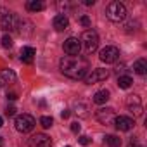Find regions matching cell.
Returning a JSON list of instances; mask_svg holds the SVG:
<instances>
[{
    "label": "cell",
    "mask_w": 147,
    "mask_h": 147,
    "mask_svg": "<svg viewBox=\"0 0 147 147\" xmlns=\"http://www.w3.org/2000/svg\"><path fill=\"white\" fill-rule=\"evenodd\" d=\"M80 45H83V50L87 54H92L97 50L99 47V35L95 30H87L83 35H82V40H80Z\"/></svg>",
    "instance_id": "3"
},
{
    "label": "cell",
    "mask_w": 147,
    "mask_h": 147,
    "mask_svg": "<svg viewBox=\"0 0 147 147\" xmlns=\"http://www.w3.org/2000/svg\"><path fill=\"white\" fill-rule=\"evenodd\" d=\"M95 118L100 125H113L114 119H116V113H114L113 107H100L95 113Z\"/></svg>",
    "instance_id": "7"
},
{
    "label": "cell",
    "mask_w": 147,
    "mask_h": 147,
    "mask_svg": "<svg viewBox=\"0 0 147 147\" xmlns=\"http://www.w3.org/2000/svg\"><path fill=\"white\" fill-rule=\"evenodd\" d=\"M66 147H71V145H66Z\"/></svg>",
    "instance_id": "37"
},
{
    "label": "cell",
    "mask_w": 147,
    "mask_h": 147,
    "mask_svg": "<svg viewBox=\"0 0 147 147\" xmlns=\"http://www.w3.org/2000/svg\"><path fill=\"white\" fill-rule=\"evenodd\" d=\"M83 4H85V5H94V4H95V0H85Z\"/></svg>",
    "instance_id": "33"
},
{
    "label": "cell",
    "mask_w": 147,
    "mask_h": 147,
    "mask_svg": "<svg viewBox=\"0 0 147 147\" xmlns=\"http://www.w3.org/2000/svg\"><path fill=\"white\" fill-rule=\"evenodd\" d=\"M69 116H71V111H69V109H64V111L61 113V118H62V119H67Z\"/></svg>",
    "instance_id": "29"
},
{
    "label": "cell",
    "mask_w": 147,
    "mask_h": 147,
    "mask_svg": "<svg viewBox=\"0 0 147 147\" xmlns=\"http://www.w3.org/2000/svg\"><path fill=\"white\" fill-rule=\"evenodd\" d=\"M2 47H5V49H9V47H12V38H11L9 35H5V36L2 38Z\"/></svg>",
    "instance_id": "23"
},
{
    "label": "cell",
    "mask_w": 147,
    "mask_h": 147,
    "mask_svg": "<svg viewBox=\"0 0 147 147\" xmlns=\"http://www.w3.org/2000/svg\"><path fill=\"white\" fill-rule=\"evenodd\" d=\"M19 21L21 18H18L14 12H4L2 18H0V26H2L4 31H16Z\"/></svg>",
    "instance_id": "5"
},
{
    "label": "cell",
    "mask_w": 147,
    "mask_h": 147,
    "mask_svg": "<svg viewBox=\"0 0 147 147\" xmlns=\"http://www.w3.org/2000/svg\"><path fill=\"white\" fill-rule=\"evenodd\" d=\"M35 125H36V121H35V118H33L31 114H19V116L16 118V121H14L16 130L21 131V133L31 131V130L35 128Z\"/></svg>",
    "instance_id": "4"
},
{
    "label": "cell",
    "mask_w": 147,
    "mask_h": 147,
    "mask_svg": "<svg viewBox=\"0 0 147 147\" xmlns=\"http://www.w3.org/2000/svg\"><path fill=\"white\" fill-rule=\"evenodd\" d=\"M78 142H80L82 145H88V144H90L92 140H90V137H87V135H82V137L78 138Z\"/></svg>",
    "instance_id": "25"
},
{
    "label": "cell",
    "mask_w": 147,
    "mask_h": 147,
    "mask_svg": "<svg viewBox=\"0 0 147 147\" xmlns=\"http://www.w3.org/2000/svg\"><path fill=\"white\" fill-rule=\"evenodd\" d=\"M114 126L119 130V131H130L133 126H135V121L128 116H116L114 119Z\"/></svg>",
    "instance_id": "11"
},
{
    "label": "cell",
    "mask_w": 147,
    "mask_h": 147,
    "mask_svg": "<svg viewBox=\"0 0 147 147\" xmlns=\"http://www.w3.org/2000/svg\"><path fill=\"white\" fill-rule=\"evenodd\" d=\"M128 147H142V145L138 144V140H137L135 137H131V138H130V142H128Z\"/></svg>",
    "instance_id": "27"
},
{
    "label": "cell",
    "mask_w": 147,
    "mask_h": 147,
    "mask_svg": "<svg viewBox=\"0 0 147 147\" xmlns=\"http://www.w3.org/2000/svg\"><path fill=\"white\" fill-rule=\"evenodd\" d=\"M54 30L55 31H64V30H67V26H69V19H67V16L66 14H57L55 18H54Z\"/></svg>",
    "instance_id": "13"
},
{
    "label": "cell",
    "mask_w": 147,
    "mask_h": 147,
    "mask_svg": "<svg viewBox=\"0 0 147 147\" xmlns=\"http://www.w3.org/2000/svg\"><path fill=\"white\" fill-rule=\"evenodd\" d=\"M7 99H9V100H16L18 95H16V94H7Z\"/></svg>",
    "instance_id": "32"
},
{
    "label": "cell",
    "mask_w": 147,
    "mask_h": 147,
    "mask_svg": "<svg viewBox=\"0 0 147 147\" xmlns=\"http://www.w3.org/2000/svg\"><path fill=\"white\" fill-rule=\"evenodd\" d=\"M109 97H111V94H109V90H99V92H95L94 94V102L95 104H106L107 100H109Z\"/></svg>",
    "instance_id": "14"
},
{
    "label": "cell",
    "mask_w": 147,
    "mask_h": 147,
    "mask_svg": "<svg viewBox=\"0 0 147 147\" xmlns=\"http://www.w3.org/2000/svg\"><path fill=\"white\" fill-rule=\"evenodd\" d=\"M40 125H42L43 128H50V126L54 125V119H52L50 116H42V118H40Z\"/></svg>",
    "instance_id": "22"
},
{
    "label": "cell",
    "mask_w": 147,
    "mask_h": 147,
    "mask_svg": "<svg viewBox=\"0 0 147 147\" xmlns=\"http://www.w3.org/2000/svg\"><path fill=\"white\" fill-rule=\"evenodd\" d=\"M116 73L119 76H123V73H125V64H121V66H116Z\"/></svg>",
    "instance_id": "30"
},
{
    "label": "cell",
    "mask_w": 147,
    "mask_h": 147,
    "mask_svg": "<svg viewBox=\"0 0 147 147\" xmlns=\"http://www.w3.org/2000/svg\"><path fill=\"white\" fill-rule=\"evenodd\" d=\"M26 9H28L30 12H40V11L45 9V4L40 2V0H30V2L26 4Z\"/></svg>",
    "instance_id": "16"
},
{
    "label": "cell",
    "mask_w": 147,
    "mask_h": 147,
    "mask_svg": "<svg viewBox=\"0 0 147 147\" xmlns=\"http://www.w3.org/2000/svg\"><path fill=\"white\" fill-rule=\"evenodd\" d=\"M80 128H82V125H80L78 121L71 123V131H73V133H78V131H80Z\"/></svg>",
    "instance_id": "26"
},
{
    "label": "cell",
    "mask_w": 147,
    "mask_h": 147,
    "mask_svg": "<svg viewBox=\"0 0 147 147\" xmlns=\"http://www.w3.org/2000/svg\"><path fill=\"white\" fill-rule=\"evenodd\" d=\"M36 50L33 47H23L21 49V57H35Z\"/></svg>",
    "instance_id": "21"
},
{
    "label": "cell",
    "mask_w": 147,
    "mask_h": 147,
    "mask_svg": "<svg viewBox=\"0 0 147 147\" xmlns=\"http://www.w3.org/2000/svg\"><path fill=\"white\" fill-rule=\"evenodd\" d=\"M118 57H119V50H118V47H113V45H107V47H104V49L99 52V59H100L102 62H106V64L116 62Z\"/></svg>",
    "instance_id": "6"
},
{
    "label": "cell",
    "mask_w": 147,
    "mask_h": 147,
    "mask_svg": "<svg viewBox=\"0 0 147 147\" xmlns=\"http://www.w3.org/2000/svg\"><path fill=\"white\" fill-rule=\"evenodd\" d=\"M0 87H2V82H0Z\"/></svg>",
    "instance_id": "36"
},
{
    "label": "cell",
    "mask_w": 147,
    "mask_h": 147,
    "mask_svg": "<svg viewBox=\"0 0 147 147\" xmlns=\"http://www.w3.org/2000/svg\"><path fill=\"white\" fill-rule=\"evenodd\" d=\"M106 16L113 23H121L126 18V7L121 2H109L106 7Z\"/></svg>",
    "instance_id": "2"
},
{
    "label": "cell",
    "mask_w": 147,
    "mask_h": 147,
    "mask_svg": "<svg viewBox=\"0 0 147 147\" xmlns=\"http://www.w3.org/2000/svg\"><path fill=\"white\" fill-rule=\"evenodd\" d=\"M133 71L137 73V75L144 76L145 73H147V61H145V59H138V61H135V64H133Z\"/></svg>",
    "instance_id": "15"
},
{
    "label": "cell",
    "mask_w": 147,
    "mask_h": 147,
    "mask_svg": "<svg viewBox=\"0 0 147 147\" xmlns=\"http://www.w3.org/2000/svg\"><path fill=\"white\" fill-rule=\"evenodd\" d=\"M80 49H82L80 40L75 38V36H69V38L64 42V52H66L67 55H80Z\"/></svg>",
    "instance_id": "10"
},
{
    "label": "cell",
    "mask_w": 147,
    "mask_h": 147,
    "mask_svg": "<svg viewBox=\"0 0 147 147\" xmlns=\"http://www.w3.org/2000/svg\"><path fill=\"white\" fill-rule=\"evenodd\" d=\"M126 107L133 116H142L144 114V106L138 95H128L126 97Z\"/></svg>",
    "instance_id": "8"
},
{
    "label": "cell",
    "mask_w": 147,
    "mask_h": 147,
    "mask_svg": "<svg viewBox=\"0 0 147 147\" xmlns=\"http://www.w3.org/2000/svg\"><path fill=\"white\" fill-rule=\"evenodd\" d=\"M2 125H4V119H2V118H0V128H2Z\"/></svg>",
    "instance_id": "35"
},
{
    "label": "cell",
    "mask_w": 147,
    "mask_h": 147,
    "mask_svg": "<svg viewBox=\"0 0 147 147\" xmlns=\"http://www.w3.org/2000/svg\"><path fill=\"white\" fill-rule=\"evenodd\" d=\"M0 78H2L5 83H14L16 82V73L12 69H2L0 71Z\"/></svg>",
    "instance_id": "17"
},
{
    "label": "cell",
    "mask_w": 147,
    "mask_h": 147,
    "mask_svg": "<svg viewBox=\"0 0 147 147\" xmlns=\"http://www.w3.org/2000/svg\"><path fill=\"white\" fill-rule=\"evenodd\" d=\"M30 145H31V147H52V140H50V137L45 135V133H36V135L31 137Z\"/></svg>",
    "instance_id": "12"
},
{
    "label": "cell",
    "mask_w": 147,
    "mask_h": 147,
    "mask_svg": "<svg viewBox=\"0 0 147 147\" xmlns=\"http://www.w3.org/2000/svg\"><path fill=\"white\" fill-rule=\"evenodd\" d=\"M21 61H23L24 64H31V62H33V57H21Z\"/></svg>",
    "instance_id": "31"
},
{
    "label": "cell",
    "mask_w": 147,
    "mask_h": 147,
    "mask_svg": "<svg viewBox=\"0 0 147 147\" xmlns=\"http://www.w3.org/2000/svg\"><path fill=\"white\" fill-rule=\"evenodd\" d=\"M75 113L80 116V118H87L88 116V104H85V102H76L75 104Z\"/></svg>",
    "instance_id": "18"
},
{
    "label": "cell",
    "mask_w": 147,
    "mask_h": 147,
    "mask_svg": "<svg viewBox=\"0 0 147 147\" xmlns=\"http://www.w3.org/2000/svg\"><path fill=\"white\" fill-rule=\"evenodd\" d=\"M131 83H133V80H131L130 76H126V75L118 76V87H119V88H130Z\"/></svg>",
    "instance_id": "20"
},
{
    "label": "cell",
    "mask_w": 147,
    "mask_h": 147,
    "mask_svg": "<svg viewBox=\"0 0 147 147\" xmlns=\"http://www.w3.org/2000/svg\"><path fill=\"white\" fill-rule=\"evenodd\" d=\"M104 144L107 147H119L121 145V138H118L116 135H106L104 137Z\"/></svg>",
    "instance_id": "19"
},
{
    "label": "cell",
    "mask_w": 147,
    "mask_h": 147,
    "mask_svg": "<svg viewBox=\"0 0 147 147\" xmlns=\"http://www.w3.org/2000/svg\"><path fill=\"white\" fill-rule=\"evenodd\" d=\"M80 24H82V26H85V28H88V26L92 24V21H90V18H88V16H82V18H80Z\"/></svg>",
    "instance_id": "24"
},
{
    "label": "cell",
    "mask_w": 147,
    "mask_h": 147,
    "mask_svg": "<svg viewBox=\"0 0 147 147\" xmlns=\"http://www.w3.org/2000/svg\"><path fill=\"white\" fill-rule=\"evenodd\" d=\"M0 147H4V138L0 137Z\"/></svg>",
    "instance_id": "34"
},
{
    "label": "cell",
    "mask_w": 147,
    "mask_h": 147,
    "mask_svg": "<svg viewBox=\"0 0 147 147\" xmlns=\"http://www.w3.org/2000/svg\"><path fill=\"white\" fill-rule=\"evenodd\" d=\"M109 78V71L107 69H102V67H97V69H92V73L90 75H87L83 80H85V83H99V82H104V80H107Z\"/></svg>",
    "instance_id": "9"
},
{
    "label": "cell",
    "mask_w": 147,
    "mask_h": 147,
    "mask_svg": "<svg viewBox=\"0 0 147 147\" xmlns=\"http://www.w3.org/2000/svg\"><path fill=\"white\" fill-rule=\"evenodd\" d=\"M59 69L71 80H83L90 69V64L83 55H64L59 61Z\"/></svg>",
    "instance_id": "1"
},
{
    "label": "cell",
    "mask_w": 147,
    "mask_h": 147,
    "mask_svg": "<svg viewBox=\"0 0 147 147\" xmlns=\"http://www.w3.org/2000/svg\"><path fill=\"white\" fill-rule=\"evenodd\" d=\"M5 114H7V116H14V114H16V107H14V106H7Z\"/></svg>",
    "instance_id": "28"
}]
</instances>
